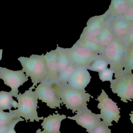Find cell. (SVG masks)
I'll return each instance as SVG.
<instances>
[{"label": "cell", "mask_w": 133, "mask_h": 133, "mask_svg": "<svg viewBox=\"0 0 133 133\" xmlns=\"http://www.w3.org/2000/svg\"><path fill=\"white\" fill-rule=\"evenodd\" d=\"M52 87L63 105H65L67 109L72 110L73 113L88 108L87 102L90 101L91 97L93 98L85 90H77L67 84H55Z\"/></svg>", "instance_id": "1"}, {"label": "cell", "mask_w": 133, "mask_h": 133, "mask_svg": "<svg viewBox=\"0 0 133 133\" xmlns=\"http://www.w3.org/2000/svg\"><path fill=\"white\" fill-rule=\"evenodd\" d=\"M52 85L46 80L39 83L35 88V92L38 99L44 102L51 109L61 108L63 105L61 99L55 94L52 88Z\"/></svg>", "instance_id": "9"}, {"label": "cell", "mask_w": 133, "mask_h": 133, "mask_svg": "<svg viewBox=\"0 0 133 133\" xmlns=\"http://www.w3.org/2000/svg\"><path fill=\"white\" fill-rule=\"evenodd\" d=\"M130 5L127 0H111L107 13L113 17H121Z\"/></svg>", "instance_id": "17"}, {"label": "cell", "mask_w": 133, "mask_h": 133, "mask_svg": "<svg viewBox=\"0 0 133 133\" xmlns=\"http://www.w3.org/2000/svg\"><path fill=\"white\" fill-rule=\"evenodd\" d=\"M10 125H0V133H7L10 128Z\"/></svg>", "instance_id": "30"}, {"label": "cell", "mask_w": 133, "mask_h": 133, "mask_svg": "<svg viewBox=\"0 0 133 133\" xmlns=\"http://www.w3.org/2000/svg\"><path fill=\"white\" fill-rule=\"evenodd\" d=\"M124 68V70L127 72H132L133 71V46L127 47Z\"/></svg>", "instance_id": "23"}, {"label": "cell", "mask_w": 133, "mask_h": 133, "mask_svg": "<svg viewBox=\"0 0 133 133\" xmlns=\"http://www.w3.org/2000/svg\"><path fill=\"white\" fill-rule=\"evenodd\" d=\"M44 57L45 58L47 70V81L52 85L57 84L59 74L57 49L47 52L46 54L44 55Z\"/></svg>", "instance_id": "12"}, {"label": "cell", "mask_w": 133, "mask_h": 133, "mask_svg": "<svg viewBox=\"0 0 133 133\" xmlns=\"http://www.w3.org/2000/svg\"><path fill=\"white\" fill-rule=\"evenodd\" d=\"M124 20L130 23H133V6L130 5L125 12L121 16Z\"/></svg>", "instance_id": "27"}, {"label": "cell", "mask_w": 133, "mask_h": 133, "mask_svg": "<svg viewBox=\"0 0 133 133\" xmlns=\"http://www.w3.org/2000/svg\"><path fill=\"white\" fill-rule=\"evenodd\" d=\"M98 37L100 45L103 50L113 40L115 37L111 28L109 20H108L105 26Z\"/></svg>", "instance_id": "18"}, {"label": "cell", "mask_w": 133, "mask_h": 133, "mask_svg": "<svg viewBox=\"0 0 133 133\" xmlns=\"http://www.w3.org/2000/svg\"><path fill=\"white\" fill-rule=\"evenodd\" d=\"M22 118L21 117L17 118L15 119L11 123L10 125V128L8 130V132L6 133H16L15 130V128L16 124L20 122H23L24 121Z\"/></svg>", "instance_id": "29"}, {"label": "cell", "mask_w": 133, "mask_h": 133, "mask_svg": "<svg viewBox=\"0 0 133 133\" xmlns=\"http://www.w3.org/2000/svg\"><path fill=\"white\" fill-rule=\"evenodd\" d=\"M35 87H31L29 90H26L23 94L19 93L17 96L18 101V109L11 110L17 118H24L26 123L33 122L34 121L39 122L43 120L44 117H39L37 109L38 98L35 91H33Z\"/></svg>", "instance_id": "2"}, {"label": "cell", "mask_w": 133, "mask_h": 133, "mask_svg": "<svg viewBox=\"0 0 133 133\" xmlns=\"http://www.w3.org/2000/svg\"><path fill=\"white\" fill-rule=\"evenodd\" d=\"M108 62L101 56L100 58L92 62L87 68L89 70L99 73L108 68Z\"/></svg>", "instance_id": "22"}, {"label": "cell", "mask_w": 133, "mask_h": 133, "mask_svg": "<svg viewBox=\"0 0 133 133\" xmlns=\"http://www.w3.org/2000/svg\"><path fill=\"white\" fill-rule=\"evenodd\" d=\"M66 54L70 62L76 67L87 68L92 62L101 57V55L98 54L88 48L74 44L70 48H66Z\"/></svg>", "instance_id": "7"}, {"label": "cell", "mask_w": 133, "mask_h": 133, "mask_svg": "<svg viewBox=\"0 0 133 133\" xmlns=\"http://www.w3.org/2000/svg\"><path fill=\"white\" fill-rule=\"evenodd\" d=\"M89 133H112L111 130L106 125L103 121H101L96 127L92 129Z\"/></svg>", "instance_id": "26"}, {"label": "cell", "mask_w": 133, "mask_h": 133, "mask_svg": "<svg viewBox=\"0 0 133 133\" xmlns=\"http://www.w3.org/2000/svg\"><path fill=\"white\" fill-rule=\"evenodd\" d=\"M127 47L123 39L115 37L102 54V57L108 62L115 74L123 70Z\"/></svg>", "instance_id": "4"}, {"label": "cell", "mask_w": 133, "mask_h": 133, "mask_svg": "<svg viewBox=\"0 0 133 133\" xmlns=\"http://www.w3.org/2000/svg\"><path fill=\"white\" fill-rule=\"evenodd\" d=\"M130 120L131 122L132 123L133 125V111L131 112V114H130Z\"/></svg>", "instance_id": "31"}, {"label": "cell", "mask_w": 133, "mask_h": 133, "mask_svg": "<svg viewBox=\"0 0 133 133\" xmlns=\"http://www.w3.org/2000/svg\"><path fill=\"white\" fill-rule=\"evenodd\" d=\"M109 20L114 37L124 39L128 34L131 23L120 17H113Z\"/></svg>", "instance_id": "14"}, {"label": "cell", "mask_w": 133, "mask_h": 133, "mask_svg": "<svg viewBox=\"0 0 133 133\" xmlns=\"http://www.w3.org/2000/svg\"><path fill=\"white\" fill-rule=\"evenodd\" d=\"M56 49L57 51L58 64L59 74L68 67L71 62L66 54V48L60 47L57 45Z\"/></svg>", "instance_id": "20"}, {"label": "cell", "mask_w": 133, "mask_h": 133, "mask_svg": "<svg viewBox=\"0 0 133 133\" xmlns=\"http://www.w3.org/2000/svg\"><path fill=\"white\" fill-rule=\"evenodd\" d=\"M124 40L127 47L133 46V23H131L129 32Z\"/></svg>", "instance_id": "28"}, {"label": "cell", "mask_w": 133, "mask_h": 133, "mask_svg": "<svg viewBox=\"0 0 133 133\" xmlns=\"http://www.w3.org/2000/svg\"><path fill=\"white\" fill-rule=\"evenodd\" d=\"M0 1H1V0H0Z\"/></svg>", "instance_id": "34"}, {"label": "cell", "mask_w": 133, "mask_h": 133, "mask_svg": "<svg viewBox=\"0 0 133 133\" xmlns=\"http://www.w3.org/2000/svg\"><path fill=\"white\" fill-rule=\"evenodd\" d=\"M67 118L76 121L77 124L89 132L101 122L100 114L93 113L88 108L83 109L76 112V114L72 117L68 116Z\"/></svg>", "instance_id": "10"}, {"label": "cell", "mask_w": 133, "mask_h": 133, "mask_svg": "<svg viewBox=\"0 0 133 133\" xmlns=\"http://www.w3.org/2000/svg\"><path fill=\"white\" fill-rule=\"evenodd\" d=\"M115 73L114 70L110 68H107L104 70L98 73L99 79L102 81H110L113 80V74Z\"/></svg>", "instance_id": "25"}, {"label": "cell", "mask_w": 133, "mask_h": 133, "mask_svg": "<svg viewBox=\"0 0 133 133\" xmlns=\"http://www.w3.org/2000/svg\"><path fill=\"white\" fill-rule=\"evenodd\" d=\"M66 118L65 115H61L59 113H54L44 118L41 125L43 130L39 129L36 133H61L60 131L61 124L64 119Z\"/></svg>", "instance_id": "13"}, {"label": "cell", "mask_w": 133, "mask_h": 133, "mask_svg": "<svg viewBox=\"0 0 133 133\" xmlns=\"http://www.w3.org/2000/svg\"><path fill=\"white\" fill-rule=\"evenodd\" d=\"M96 101H98L97 108L100 109L101 119L108 127L113 125L112 123L115 121L118 123L120 115V108L118 107L117 103L109 97L108 95L104 90H102L101 95Z\"/></svg>", "instance_id": "6"}, {"label": "cell", "mask_w": 133, "mask_h": 133, "mask_svg": "<svg viewBox=\"0 0 133 133\" xmlns=\"http://www.w3.org/2000/svg\"><path fill=\"white\" fill-rule=\"evenodd\" d=\"M10 92L2 91H0V109L10 110L12 108H18V103L13 99Z\"/></svg>", "instance_id": "19"}, {"label": "cell", "mask_w": 133, "mask_h": 133, "mask_svg": "<svg viewBox=\"0 0 133 133\" xmlns=\"http://www.w3.org/2000/svg\"><path fill=\"white\" fill-rule=\"evenodd\" d=\"M0 79L3 80L5 85L11 88L9 92L15 98L18 95L19 88L29 80L22 69L14 71L2 67H0Z\"/></svg>", "instance_id": "8"}, {"label": "cell", "mask_w": 133, "mask_h": 133, "mask_svg": "<svg viewBox=\"0 0 133 133\" xmlns=\"http://www.w3.org/2000/svg\"><path fill=\"white\" fill-rule=\"evenodd\" d=\"M2 54H3V50L1 49L0 50V61L2 60Z\"/></svg>", "instance_id": "32"}, {"label": "cell", "mask_w": 133, "mask_h": 133, "mask_svg": "<svg viewBox=\"0 0 133 133\" xmlns=\"http://www.w3.org/2000/svg\"><path fill=\"white\" fill-rule=\"evenodd\" d=\"M44 55V54L32 55L29 57H21L18 58L26 76L31 78L34 87L47 79V70Z\"/></svg>", "instance_id": "3"}, {"label": "cell", "mask_w": 133, "mask_h": 133, "mask_svg": "<svg viewBox=\"0 0 133 133\" xmlns=\"http://www.w3.org/2000/svg\"><path fill=\"white\" fill-rule=\"evenodd\" d=\"M130 5L133 6V0H127Z\"/></svg>", "instance_id": "33"}, {"label": "cell", "mask_w": 133, "mask_h": 133, "mask_svg": "<svg viewBox=\"0 0 133 133\" xmlns=\"http://www.w3.org/2000/svg\"><path fill=\"white\" fill-rule=\"evenodd\" d=\"M91 79L87 67L79 66L75 69L67 84L74 89L84 90Z\"/></svg>", "instance_id": "11"}, {"label": "cell", "mask_w": 133, "mask_h": 133, "mask_svg": "<svg viewBox=\"0 0 133 133\" xmlns=\"http://www.w3.org/2000/svg\"><path fill=\"white\" fill-rule=\"evenodd\" d=\"M74 44L88 48L98 55H101L104 50L100 45L98 37L88 35L82 36Z\"/></svg>", "instance_id": "16"}, {"label": "cell", "mask_w": 133, "mask_h": 133, "mask_svg": "<svg viewBox=\"0 0 133 133\" xmlns=\"http://www.w3.org/2000/svg\"><path fill=\"white\" fill-rule=\"evenodd\" d=\"M107 21L108 20H105V17H99L89 21L80 36L88 35L98 37L105 26Z\"/></svg>", "instance_id": "15"}, {"label": "cell", "mask_w": 133, "mask_h": 133, "mask_svg": "<svg viewBox=\"0 0 133 133\" xmlns=\"http://www.w3.org/2000/svg\"><path fill=\"white\" fill-rule=\"evenodd\" d=\"M115 79L110 82V88L114 94H117L121 101L128 103L133 100V74L124 69L115 74Z\"/></svg>", "instance_id": "5"}, {"label": "cell", "mask_w": 133, "mask_h": 133, "mask_svg": "<svg viewBox=\"0 0 133 133\" xmlns=\"http://www.w3.org/2000/svg\"><path fill=\"white\" fill-rule=\"evenodd\" d=\"M76 68V67L72 63H70L68 67H66L65 69L62 70L58 74V79L57 83L63 84H67L70 77L72 76Z\"/></svg>", "instance_id": "21"}, {"label": "cell", "mask_w": 133, "mask_h": 133, "mask_svg": "<svg viewBox=\"0 0 133 133\" xmlns=\"http://www.w3.org/2000/svg\"><path fill=\"white\" fill-rule=\"evenodd\" d=\"M17 117L12 111L9 110V112H5L0 109V125H9Z\"/></svg>", "instance_id": "24"}]
</instances>
